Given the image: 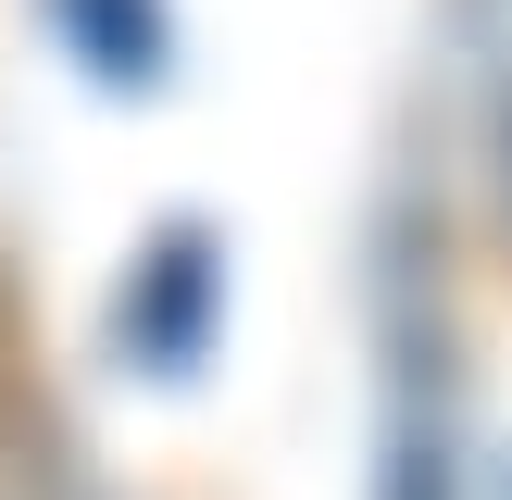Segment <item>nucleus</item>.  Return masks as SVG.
Instances as JSON below:
<instances>
[{"instance_id":"f257e3e1","label":"nucleus","mask_w":512,"mask_h":500,"mask_svg":"<svg viewBox=\"0 0 512 500\" xmlns=\"http://www.w3.org/2000/svg\"><path fill=\"white\" fill-rule=\"evenodd\" d=\"M213 300H225L213 238H200V225H163V250H150V263L125 275V300H113V350L150 388H175V375H200V350H213Z\"/></svg>"},{"instance_id":"f03ea898","label":"nucleus","mask_w":512,"mask_h":500,"mask_svg":"<svg viewBox=\"0 0 512 500\" xmlns=\"http://www.w3.org/2000/svg\"><path fill=\"white\" fill-rule=\"evenodd\" d=\"M375 500H463V463H450L438 413H413V400H400V425H388V463H375Z\"/></svg>"}]
</instances>
